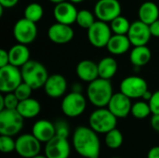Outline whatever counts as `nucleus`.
I'll return each mask as SVG.
<instances>
[{
	"label": "nucleus",
	"instance_id": "obj_1",
	"mask_svg": "<svg viewBox=\"0 0 159 158\" xmlns=\"http://www.w3.org/2000/svg\"><path fill=\"white\" fill-rule=\"evenodd\" d=\"M73 146L75 152L85 158L99 157L101 142L98 133L90 127L80 126L75 129L73 135Z\"/></svg>",
	"mask_w": 159,
	"mask_h": 158
},
{
	"label": "nucleus",
	"instance_id": "obj_2",
	"mask_svg": "<svg viewBox=\"0 0 159 158\" xmlns=\"http://www.w3.org/2000/svg\"><path fill=\"white\" fill-rule=\"evenodd\" d=\"M113 95V86L108 79L98 77L89 83L87 88V97L89 102L97 108L107 107Z\"/></svg>",
	"mask_w": 159,
	"mask_h": 158
},
{
	"label": "nucleus",
	"instance_id": "obj_3",
	"mask_svg": "<svg viewBox=\"0 0 159 158\" xmlns=\"http://www.w3.org/2000/svg\"><path fill=\"white\" fill-rule=\"evenodd\" d=\"M22 80L34 90L44 88L49 74L47 68L39 61L30 60L21 68Z\"/></svg>",
	"mask_w": 159,
	"mask_h": 158
},
{
	"label": "nucleus",
	"instance_id": "obj_4",
	"mask_svg": "<svg viewBox=\"0 0 159 158\" xmlns=\"http://www.w3.org/2000/svg\"><path fill=\"white\" fill-rule=\"evenodd\" d=\"M89 127L97 133L106 134L116 128L117 117L108 108H97L89 115Z\"/></svg>",
	"mask_w": 159,
	"mask_h": 158
},
{
	"label": "nucleus",
	"instance_id": "obj_5",
	"mask_svg": "<svg viewBox=\"0 0 159 158\" xmlns=\"http://www.w3.org/2000/svg\"><path fill=\"white\" fill-rule=\"evenodd\" d=\"M24 118L20 113L11 109H4L0 111V134L7 136L17 135L23 128Z\"/></svg>",
	"mask_w": 159,
	"mask_h": 158
},
{
	"label": "nucleus",
	"instance_id": "obj_6",
	"mask_svg": "<svg viewBox=\"0 0 159 158\" xmlns=\"http://www.w3.org/2000/svg\"><path fill=\"white\" fill-rule=\"evenodd\" d=\"M22 75L20 67L12 64L0 67V91L1 93L14 92L22 82Z\"/></svg>",
	"mask_w": 159,
	"mask_h": 158
},
{
	"label": "nucleus",
	"instance_id": "obj_7",
	"mask_svg": "<svg viewBox=\"0 0 159 158\" xmlns=\"http://www.w3.org/2000/svg\"><path fill=\"white\" fill-rule=\"evenodd\" d=\"M62 113L71 118L81 115L87 107V100L82 92L72 91L66 94L61 101Z\"/></svg>",
	"mask_w": 159,
	"mask_h": 158
},
{
	"label": "nucleus",
	"instance_id": "obj_8",
	"mask_svg": "<svg viewBox=\"0 0 159 158\" xmlns=\"http://www.w3.org/2000/svg\"><path fill=\"white\" fill-rule=\"evenodd\" d=\"M87 31L89 43L97 48L106 47L111 36L113 35L112 29L108 22L99 20H96Z\"/></svg>",
	"mask_w": 159,
	"mask_h": 158
},
{
	"label": "nucleus",
	"instance_id": "obj_9",
	"mask_svg": "<svg viewBox=\"0 0 159 158\" xmlns=\"http://www.w3.org/2000/svg\"><path fill=\"white\" fill-rule=\"evenodd\" d=\"M13 36L18 43L24 45L33 43L37 36L36 23L26 18L20 19L13 26Z\"/></svg>",
	"mask_w": 159,
	"mask_h": 158
},
{
	"label": "nucleus",
	"instance_id": "obj_10",
	"mask_svg": "<svg viewBox=\"0 0 159 158\" xmlns=\"http://www.w3.org/2000/svg\"><path fill=\"white\" fill-rule=\"evenodd\" d=\"M120 91L130 99L143 98L148 90V84L144 78L138 75H129L125 77L120 83Z\"/></svg>",
	"mask_w": 159,
	"mask_h": 158
},
{
	"label": "nucleus",
	"instance_id": "obj_11",
	"mask_svg": "<svg viewBox=\"0 0 159 158\" xmlns=\"http://www.w3.org/2000/svg\"><path fill=\"white\" fill-rule=\"evenodd\" d=\"M122 7L118 0H98L94 6V14L99 20L111 22L121 15Z\"/></svg>",
	"mask_w": 159,
	"mask_h": 158
},
{
	"label": "nucleus",
	"instance_id": "obj_12",
	"mask_svg": "<svg viewBox=\"0 0 159 158\" xmlns=\"http://www.w3.org/2000/svg\"><path fill=\"white\" fill-rule=\"evenodd\" d=\"M41 150V142L33 134H22L16 140L15 151L23 158H33L39 155Z\"/></svg>",
	"mask_w": 159,
	"mask_h": 158
},
{
	"label": "nucleus",
	"instance_id": "obj_13",
	"mask_svg": "<svg viewBox=\"0 0 159 158\" xmlns=\"http://www.w3.org/2000/svg\"><path fill=\"white\" fill-rule=\"evenodd\" d=\"M70 154L71 146L66 138L56 135L46 143L45 156L48 158H69Z\"/></svg>",
	"mask_w": 159,
	"mask_h": 158
},
{
	"label": "nucleus",
	"instance_id": "obj_14",
	"mask_svg": "<svg viewBox=\"0 0 159 158\" xmlns=\"http://www.w3.org/2000/svg\"><path fill=\"white\" fill-rule=\"evenodd\" d=\"M133 47L146 46L152 37L150 27L148 24L138 20L131 22L129 31L127 34Z\"/></svg>",
	"mask_w": 159,
	"mask_h": 158
},
{
	"label": "nucleus",
	"instance_id": "obj_15",
	"mask_svg": "<svg viewBox=\"0 0 159 158\" xmlns=\"http://www.w3.org/2000/svg\"><path fill=\"white\" fill-rule=\"evenodd\" d=\"M78 10L74 3L70 1H63L55 5L53 8V15L57 22L72 25L76 21Z\"/></svg>",
	"mask_w": 159,
	"mask_h": 158
},
{
	"label": "nucleus",
	"instance_id": "obj_16",
	"mask_svg": "<svg viewBox=\"0 0 159 158\" xmlns=\"http://www.w3.org/2000/svg\"><path fill=\"white\" fill-rule=\"evenodd\" d=\"M131 99L126 96L124 93L117 92L114 93L112 96L107 108L117 117V118H125L131 112Z\"/></svg>",
	"mask_w": 159,
	"mask_h": 158
},
{
	"label": "nucleus",
	"instance_id": "obj_17",
	"mask_svg": "<svg viewBox=\"0 0 159 158\" xmlns=\"http://www.w3.org/2000/svg\"><path fill=\"white\" fill-rule=\"evenodd\" d=\"M75 36V32L71 25L56 22L49 26L48 30V39L58 45L67 44L73 40Z\"/></svg>",
	"mask_w": 159,
	"mask_h": 158
},
{
	"label": "nucleus",
	"instance_id": "obj_18",
	"mask_svg": "<svg viewBox=\"0 0 159 158\" xmlns=\"http://www.w3.org/2000/svg\"><path fill=\"white\" fill-rule=\"evenodd\" d=\"M44 89L49 98H61L65 94L67 90V80L63 75L60 74H51L48 76L44 86Z\"/></svg>",
	"mask_w": 159,
	"mask_h": 158
},
{
	"label": "nucleus",
	"instance_id": "obj_19",
	"mask_svg": "<svg viewBox=\"0 0 159 158\" xmlns=\"http://www.w3.org/2000/svg\"><path fill=\"white\" fill-rule=\"evenodd\" d=\"M32 134L39 142L47 143L56 136L55 125L48 120L40 119L34 124L32 128Z\"/></svg>",
	"mask_w": 159,
	"mask_h": 158
},
{
	"label": "nucleus",
	"instance_id": "obj_20",
	"mask_svg": "<svg viewBox=\"0 0 159 158\" xmlns=\"http://www.w3.org/2000/svg\"><path fill=\"white\" fill-rule=\"evenodd\" d=\"M75 72L77 77L81 81L87 83H90L99 77L98 63L91 60H83L79 61Z\"/></svg>",
	"mask_w": 159,
	"mask_h": 158
},
{
	"label": "nucleus",
	"instance_id": "obj_21",
	"mask_svg": "<svg viewBox=\"0 0 159 158\" xmlns=\"http://www.w3.org/2000/svg\"><path fill=\"white\" fill-rule=\"evenodd\" d=\"M131 46L132 45L127 34H114L109 40L106 48L112 55L118 56L127 53Z\"/></svg>",
	"mask_w": 159,
	"mask_h": 158
},
{
	"label": "nucleus",
	"instance_id": "obj_22",
	"mask_svg": "<svg viewBox=\"0 0 159 158\" xmlns=\"http://www.w3.org/2000/svg\"><path fill=\"white\" fill-rule=\"evenodd\" d=\"M8 55L9 63L20 68L30 61V49L24 44L18 43L12 46L8 50Z\"/></svg>",
	"mask_w": 159,
	"mask_h": 158
},
{
	"label": "nucleus",
	"instance_id": "obj_23",
	"mask_svg": "<svg viewBox=\"0 0 159 158\" xmlns=\"http://www.w3.org/2000/svg\"><path fill=\"white\" fill-rule=\"evenodd\" d=\"M139 20L150 25L159 19L158 6L152 1L143 2L138 9Z\"/></svg>",
	"mask_w": 159,
	"mask_h": 158
},
{
	"label": "nucleus",
	"instance_id": "obj_24",
	"mask_svg": "<svg viewBox=\"0 0 159 158\" xmlns=\"http://www.w3.org/2000/svg\"><path fill=\"white\" fill-rule=\"evenodd\" d=\"M152 58L151 49L147 46H136L129 54V61L136 68L146 65Z\"/></svg>",
	"mask_w": 159,
	"mask_h": 158
},
{
	"label": "nucleus",
	"instance_id": "obj_25",
	"mask_svg": "<svg viewBox=\"0 0 159 158\" xmlns=\"http://www.w3.org/2000/svg\"><path fill=\"white\" fill-rule=\"evenodd\" d=\"M17 111L23 118H34L39 115L41 111V105L37 100L34 98H29L19 102Z\"/></svg>",
	"mask_w": 159,
	"mask_h": 158
},
{
	"label": "nucleus",
	"instance_id": "obj_26",
	"mask_svg": "<svg viewBox=\"0 0 159 158\" xmlns=\"http://www.w3.org/2000/svg\"><path fill=\"white\" fill-rule=\"evenodd\" d=\"M118 69L117 61L113 57H104L98 62L99 77L111 80Z\"/></svg>",
	"mask_w": 159,
	"mask_h": 158
},
{
	"label": "nucleus",
	"instance_id": "obj_27",
	"mask_svg": "<svg viewBox=\"0 0 159 158\" xmlns=\"http://www.w3.org/2000/svg\"><path fill=\"white\" fill-rule=\"evenodd\" d=\"M44 15V8L43 7L37 2H32L26 6L24 9V18L34 21L38 22Z\"/></svg>",
	"mask_w": 159,
	"mask_h": 158
},
{
	"label": "nucleus",
	"instance_id": "obj_28",
	"mask_svg": "<svg viewBox=\"0 0 159 158\" xmlns=\"http://www.w3.org/2000/svg\"><path fill=\"white\" fill-rule=\"evenodd\" d=\"M130 25L129 20L122 15H119L110 22L112 32L116 34H128Z\"/></svg>",
	"mask_w": 159,
	"mask_h": 158
},
{
	"label": "nucleus",
	"instance_id": "obj_29",
	"mask_svg": "<svg viewBox=\"0 0 159 158\" xmlns=\"http://www.w3.org/2000/svg\"><path fill=\"white\" fill-rule=\"evenodd\" d=\"M123 141H124L123 135L121 131L116 128L105 134V144L109 149L116 150L120 148L121 145L123 144Z\"/></svg>",
	"mask_w": 159,
	"mask_h": 158
},
{
	"label": "nucleus",
	"instance_id": "obj_30",
	"mask_svg": "<svg viewBox=\"0 0 159 158\" xmlns=\"http://www.w3.org/2000/svg\"><path fill=\"white\" fill-rule=\"evenodd\" d=\"M130 114L137 119H144L149 116L151 112V108L148 102L145 101H139L132 104Z\"/></svg>",
	"mask_w": 159,
	"mask_h": 158
},
{
	"label": "nucleus",
	"instance_id": "obj_31",
	"mask_svg": "<svg viewBox=\"0 0 159 158\" xmlns=\"http://www.w3.org/2000/svg\"><path fill=\"white\" fill-rule=\"evenodd\" d=\"M95 18H96L95 14L92 13L91 11L88 9H82V10H79L77 13L75 23L79 27L88 30L96 21Z\"/></svg>",
	"mask_w": 159,
	"mask_h": 158
},
{
	"label": "nucleus",
	"instance_id": "obj_32",
	"mask_svg": "<svg viewBox=\"0 0 159 158\" xmlns=\"http://www.w3.org/2000/svg\"><path fill=\"white\" fill-rule=\"evenodd\" d=\"M20 100L17 98L14 92L5 93L4 95H0V111L4 109H17L19 105Z\"/></svg>",
	"mask_w": 159,
	"mask_h": 158
},
{
	"label": "nucleus",
	"instance_id": "obj_33",
	"mask_svg": "<svg viewBox=\"0 0 159 158\" xmlns=\"http://www.w3.org/2000/svg\"><path fill=\"white\" fill-rule=\"evenodd\" d=\"M16 141L11 136L1 135L0 136V151L4 154H9L15 150Z\"/></svg>",
	"mask_w": 159,
	"mask_h": 158
},
{
	"label": "nucleus",
	"instance_id": "obj_34",
	"mask_svg": "<svg viewBox=\"0 0 159 158\" xmlns=\"http://www.w3.org/2000/svg\"><path fill=\"white\" fill-rule=\"evenodd\" d=\"M33 88L28 85L26 84L25 82H21L18 88L15 89L14 93L15 95L17 96V98L20 101H23V100H26V99H29L31 98V95H32V92H33Z\"/></svg>",
	"mask_w": 159,
	"mask_h": 158
},
{
	"label": "nucleus",
	"instance_id": "obj_35",
	"mask_svg": "<svg viewBox=\"0 0 159 158\" xmlns=\"http://www.w3.org/2000/svg\"><path fill=\"white\" fill-rule=\"evenodd\" d=\"M54 125H55L56 135L67 139L70 133V128L68 123L64 120H58L57 122L54 123Z\"/></svg>",
	"mask_w": 159,
	"mask_h": 158
},
{
	"label": "nucleus",
	"instance_id": "obj_36",
	"mask_svg": "<svg viewBox=\"0 0 159 158\" xmlns=\"http://www.w3.org/2000/svg\"><path fill=\"white\" fill-rule=\"evenodd\" d=\"M151 112L153 115H159V90H157L156 92L153 93L152 98L148 102Z\"/></svg>",
	"mask_w": 159,
	"mask_h": 158
},
{
	"label": "nucleus",
	"instance_id": "obj_37",
	"mask_svg": "<svg viewBox=\"0 0 159 158\" xmlns=\"http://www.w3.org/2000/svg\"><path fill=\"white\" fill-rule=\"evenodd\" d=\"M9 64V55L8 51L5 49H0V67Z\"/></svg>",
	"mask_w": 159,
	"mask_h": 158
},
{
	"label": "nucleus",
	"instance_id": "obj_38",
	"mask_svg": "<svg viewBox=\"0 0 159 158\" xmlns=\"http://www.w3.org/2000/svg\"><path fill=\"white\" fill-rule=\"evenodd\" d=\"M149 27H150V31H151L152 36L159 37V19L157 20L156 21H154L153 23H151L149 25Z\"/></svg>",
	"mask_w": 159,
	"mask_h": 158
},
{
	"label": "nucleus",
	"instance_id": "obj_39",
	"mask_svg": "<svg viewBox=\"0 0 159 158\" xmlns=\"http://www.w3.org/2000/svg\"><path fill=\"white\" fill-rule=\"evenodd\" d=\"M19 0H0V6L5 8H11L18 4Z\"/></svg>",
	"mask_w": 159,
	"mask_h": 158
},
{
	"label": "nucleus",
	"instance_id": "obj_40",
	"mask_svg": "<svg viewBox=\"0 0 159 158\" xmlns=\"http://www.w3.org/2000/svg\"><path fill=\"white\" fill-rule=\"evenodd\" d=\"M151 126L155 131L159 132V115H153L151 118Z\"/></svg>",
	"mask_w": 159,
	"mask_h": 158
},
{
	"label": "nucleus",
	"instance_id": "obj_41",
	"mask_svg": "<svg viewBox=\"0 0 159 158\" xmlns=\"http://www.w3.org/2000/svg\"><path fill=\"white\" fill-rule=\"evenodd\" d=\"M147 158H159V146L151 148L147 154Z\"/></svg>",
	"mask_w": 159,
	"mask_h": 158
},
{
	"label": "nucleus",
	"instance_id": "obj_42",
	"mask_svg": "<svg viewBox=\"0 0 159 158\" xmlns=\"http://www.w3.org/2000/svg\"><path fill=\"white\" fill-rule=\"evenodd\" d=\"M152 95H153V93L151 92V91H149V89L143 94V101H145V102H149L150 101V99L152 98Z\"/></svg>",
	"mask_w": 159,
	"mask_h": 158
},
{
	"label": "nucleus",
	"instance_id": "obj_43",
	"mask_svg": "<svg viewBox=\"0 0 159 158\" xmlns=\"http://www.w3.org/2000/svg\"><path fill=\"white\" fill-rule=\"evenodd\" d=\"M82 90V87L79 85V84H75L73 86V88H72V91H75V92H81Z\"/></svg>",
	"mask_w": 159,
	"mask_h": 158
},
{
	"label": "nucleus",
	"instance_id": "obj_44",
	"mask_svg": "<svg viewBox=\"0 0 159 158\" xmlns=\"http://www.w3.org/2000/svg\"><path fill=\"white\" fill-rule=\"evenodd\" d=\"M48 1L56 5V4H58V3H61V2H63V1H66V0H48Z\"/></svg>",
	"mask_w": 159,
	"mask_h": 158
},
{
	"label": "nucleus",
	"instance_id": "obj_45",
	"mask_svg": "<svg viewBox=\"0 0 159 158\" xmlns=\"http://www.w3.org/2000/svg\"><path fill=\"white\" fill-rule=\"evenodd\" d=\"M68 1H70V2H72V3H74L75 5V4H79V3H82L84 0H68Z\"/></svg>",
	"mask_w": 159,
	"mask_h": 158
},
{
	"label": "nucleus",
	"instance_id": "obj_46",
	"mask_svg": "<svg viewBox=\"0 0 159 158\" xmlns=\"http://www.w3.org/2000/svg\"><path fill=\"white\" fill-rule=\"evenodd\" d=\"M33 158H48L46 156H40V155H38V156H34V157Z\"/></svg>",
	"mask_w": 159,
	"mask_h": 158
},
{
	"label": "nucleus",
	"instance_id": "obj_47",
	"mask_svg": "<svg viewBox=\"0 0 159 158\" xmlns=\"http://www.w3.org/2000/svg\"><path fill=\"white\" fill-rule=\"evenodd\" d=\"M112 158H120V157H112Z\"/></svg>",
	"mask_w": 159,
	"mask_h": 158
},
{
	"label": "nucleus",
	"instance_id": "obj_48",
	"mask_svg": "<svg viewBox=\"0 0 159 158\" xmlns=\"http://www.w3.org/2000/svg\"><path fill=\"white\" fill-rule=\"evenodd\" d=\"M97 158H99V157H97Z\"/></svg>",
	"mask_w": 159,
	"mask_h": 158
},
{
	"label": "nucleus",
	"instance_id": "obj_49",
	"mask_svg": "<svg viewBox=\"0 0 159 158\" xmlns=\"http://www.w3.org/2000/svg\"><path fill=\"white\" fill-rule=\"evenodd\" d=\"M35 1H36V0H35Z\"/></svg>",
	"mask_w": 159,
	"mask_h": 158
}]
</instances>
